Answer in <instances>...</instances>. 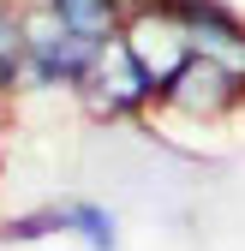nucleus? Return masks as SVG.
I'll return each instance as SVG.
<instances>
[{
	"instance_id": "obj_10",
	"label": "nucleus",
	"mask_w": 245,
	"mask_h": 251,
	"mask_svg": "<svg viewBox=\"0 0 245 251\" xmlns=\"http://www.w3.org/2000/svg\"><path fill=\"white\" fill-rule=\"evenodd\" d=\"M114 6H138V0H114Z\"/></svg>"
},
{
	"instance_id": "obj_7",
	"label": "nucleus",
	"mask_w": 245,
	"mask_h": 251,
	"mask_svg": "<svg viewBox=\"0 0 245 251\" xmlns=\"http://www.w3.org/2000/svg\"><path fill=\"white\" fill-rule=\"evenodd\" d=\"M66 239L84 251H120V215L96 198H66Z\"/></svg>"
},
{
	"instance_id": "obj_5",
	"label": "nucleus",
	"mask_w": 245,
	"mask_h": 251,
	"mask_svg": "<svg viewBox=\"0 0 245 251\" xmlns=\"http://www.w3.org/2000/svg\"><path fill=\"white\" fill-rule=\"evenodd\" d=\"M162 6L186 24V36L203 60H221L227 72L245 78V18L227 6V0H162Z\"/></svg>"
},
{
	"instance_id": "obj_4",
	"label": "nucleus",
	"mask_w": 245,
	"mask_h": 251,
	"mask_svg": "<svg viewBox=\"0 0 245 251\" xmlns=\"http://www.w3.org/2000/svg\"><path fill=\"white\" fill-rule=\"evenodd\" d=\"M120 42L132 48V60L149 72V84L156 90H168L179 72L192 66V36H186V24H179L162 0H138V6H126V18H120V30H114Z\"/></svg>"
},
{
	"instance_id": "obj_8",
	"label": "nucleus",
	"mask_w": 245,
	"mask_h": 251,
	"mask_svg": "<svg viewBox=\"0 0 245 251\" xmlns=\"http://www.w3.org/2000/svg\"><path fill=\"white\" fill-rule=\"evenodd\" d=\"M48 239H66V198L30 203L0 222V245H48Z\"/></svg>"
},
{
	"instance_id": "obj_1",
	"label": "nucleus",
	"mask_w": 245,
	"mask_h": 251,
	"mask_svg": "<svg viewBox=\"0 0 245 251\" xmlns=\"http://www.w3.org/2000/svg\"><path fill=\"white\" fill-rule=\"evenodd\" d=\"M72 102H78L90 120H102V126H138V120H156L162 90L149 84V72L132 60V48H126V42L108 36V42H102V54L90 60L84 84L72 90Z\"/></svg>"
},
{
	"instance_id": "obj_3",
	"label": "nucleus",
	"mask_w": 245,
	"mask_h": 251,
	"mask_svg": "<svg viewBox=\"0 0 245 251\" xmlns=\"http://www.w3.org/2000/svg\"><path fill=\"white\" fill-rule=\"evenodd\" d=\"M239 114H245V78L203 54H192V66L162 90L156 108V120H192V126H227Z\"/></svg>"
},
{
	"instance_id": "obj_6",
	"label": "nucleus",
	"mask_w": 245,
	"mask_h": 251,
	"mask_svg": "<svg viewBox=\"0 0 245 251\" xmlns=\"http://www.w3.org/2000/svg\"><path fill=\"white\" fill-rule=\"evenodd\" d=\"M30 6L36 0H0V96L18 102V72L30 48Z\"/></svg>"
},
{
	"instance_id": "obj_9",
	"label": "nucleus",
	"mask_w": 245,
	"mask_h": 251,
	"mask_svg": "<svg viewBox=\"0 0 245 251\" xmlns=\"http://www.w3.org/2000/svg\"><path fill=\"white\" fill-rule=\"evenodd\" d=\"M6 126L12 120H6V96H0V162H6Z\"/></svg>"
},
{
	"instance_id": "obj_2",
	"label": "nucleus",
	"mask_w": 245,
	"mask_h": 251,
	"mask_svg": "<svg viewBox=\"0 0 245 251\" xmlns=\"http://www.w3.org/2000/svg\"><path fill=\"white\" fill-rule=\"evenodd\" d=\"M102 54L96 36L60 24L42 0L30 6V48H24V72H18V96H72L84 84L90 60Z\"/></svg>"
}]
</instances>
